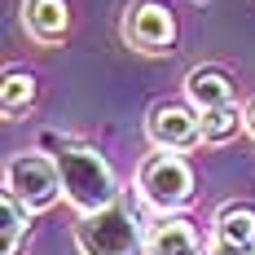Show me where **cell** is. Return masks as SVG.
Wrapping results in <instances>:
<instances>
[{
	"label": "cell",
	"instance_id": "6",
	"mask_svg": "<svg viewBox=\"0 0 255 255\" xmlns=\"http://www.w3.org/2000/svg\"><path fill=\"white\" fill-rule=\"evenodd\" d=\"M124 40L141 53H172L176 44V18L163 0H136L124 13Z\"/></svg>",
	"mask_w": 255,
	"mask_h": 255
},
{
	"label": "cell",
	"instance_id": "3",
	"mask_svg": "<svg viewBox=\"0 0 255 255\" xmlns=\"http://www.w3.org/2000/svg\"><path fill=\"white\" fill-rule=\"evenodd\" d=\"M136 189H141V198L158 216L180 211V207H189V198H194V167L176 150H154L136 167Z\"/></svg>",
	"mask_w": 255,
	"mask_h": 255
},
{
	"label": "cell",
	"instance_id": "10",
	"mask_svg": "<svg viewBox=\"0 0 255 255\" xmlns=\"http://www.w3.org/2000/svg\"><path fill=\"white\" fill-rule=\"evenodd\" d=\"M35 93H40L35 71H26V66H9V71H4V84H0V110H4V119L26 115V110L35 106Z\"/></svg>",
	"mask_w": 255,
	"mask_h": 255
},
{
	"label": "cell",
	"instance_id": "8",
	"mask_svg": "<svg viewBox=\"0 0 255 255\" xmlns=\"http://www.w3.org/2000/svg\"><path fill=\"white\" fill-rule=\"evenodd\" d=\"M22 26L35 44H62L71 31V4L66 0H22Z\"/></svg>",
	"mask_w": 255,
	"mask_h": 255
},
{
	"label": "cell",
	"instance_id": "13",
	"mask_svg": "<svg viewBox=\"0 0 255 255\" xmlns=\"http://www.w3.org/2000/svg\"><path fill=\"white\" fill-rule=\"evenodd\" d=\"M247 136H255V102L247 106Z\"/></svg>",
	"mask_w": 255,
	"mask_h": 255
},
{
	"label": "cell",
	"instance_id": "9",
	"mask_svg": "<svg viewBox=\"0 0 255 255\" xmlns=\"http://www.w3.org/2000/svg\"><path fill=\"white\" fill-rule=\"evenodd\" d=\"M185 102H194L198 110L229 106L233 102V75L225 66H194L185 75Z\"/></svg>",
	"mask_w": 255,
	"mask_h": 255
},
{
	"label": "cell",
	"instance_id": "2",
	"mask_svg": "<svg viewBox=\"0 0 255 255\" xmlns=\"http://www.w3.org/2000/svg\"><path fill=\"white\" fill-rule=\"evenodd\" d=\"M150 229L141 225L136 207L115 198L102 211H84L75 220V247L79 255H150L145 251Z\"/></svg>",
	"mask_w": 255,
	"mask_h": 255
},
{
	"label": "cell",
	"instance_id": "11",
	"mask_svg": "<svg viewBox=\"0 0 255 255\" xmlns=\"http://www.w3.org/2000/svg\"><path fill=\"white\" fill-rule=\"evenodd\" d=\"M26 233H31V211L13 194H0V255H22Z\"/></svg>",
	"mask_w": 255,
	"mask_h": 255
},
{
	"label": "cell",
	"instance_id": "4",
	"mask_svg": "<svg viewBox=\"0 0 255 255\" xmlns=\"http://www.w3.org/2000/svg\"><path fill=\"white\" fill-rule=\"evenodd\" d=\"M4 194H13L26 211H49L66 189H62V172L53 163V154L40 150H18L4 163Z\"/></svg>",
	"mask_w": 255,
	"mask_h": 255
},
{
	"label": "cell",
	"instance_id": "7",
	"mask_svg": "<svg viewBox=\"0 0 255 255\" xmlns=\"http://www.w3.org/2000/svg\"><path fill=\"white\" fill-rule=\"evenodd\" d=\"M211 251L216 255H255V207L251 203H225L216 211Z\"/></svg>",
	"mask_w": 255,
	"mask_h": 255
},
{
	"label": "cell",
	"instance_id": "12",
	"mask_svg": "<svg viewBox=\"0 0 255 255\" xmlns=\"http://www.w3.org/2000/svg\"><path fill=\"white\" fill-rule=\"evenodd\" d=\"M238 132H247V110H238L233 102L203 110V145H229Z\"/></svg>",
	"mask_w": 255,
	"mask_h": 255
},
{
	"label": "cell",
	"instance_id": "5",
	"mask_svg": "<svg viewBox=\"0 0 255 255\" xmlns=\"http://www.w3.org/2000/svg\"><path fill=\"white\" fill-rule=\"evenodd\" d=\"M145 136L154 150H194L203 145V110L194 102H154L145 115Z\"/></svg>",
	"mask_w": 255,
	"mask_h": 255
},
{
	"label": "cell",
	"instance_id": "1",
	"mask_svg": "<svg viewBox=\"0 0 255 255\" xmlns=\"http://www.w3.org/2000/svg\"><path fill=\"white\" fill-rule=\"evenodd\" d=\"M40 145L53 154L57 172H62V189H66V203L75 207L79 216L84 211H102L119 198V180H115V167L97 145L79 141V136H66V132H40Z\"/></svg>",
	"mask_w": 255,
	"mask_h": 255
}]
</instances>
